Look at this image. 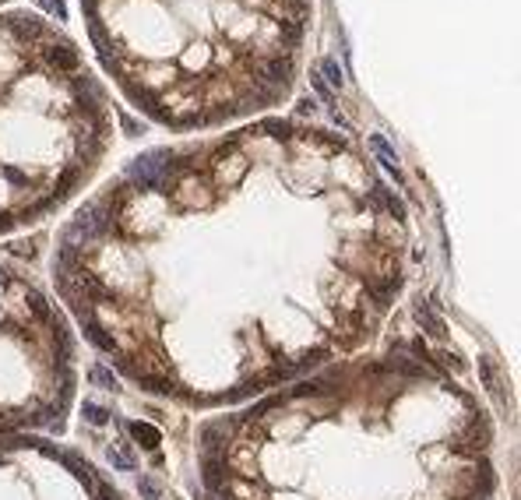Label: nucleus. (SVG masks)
I'll return each instance as SVG.
<instances>
[{
	"instance_id": "5",
	"label": "nucleus",
	"mask_w": 521,
	"mask_h": 500,
	"mask_svg": "<svg viewBox=\"0 0 521 500\" xmlns=\"http://www.w3.org/2000/svg\"><path fill=\"white\" fill-rule=\"evenodd\" d=\"M416 317H419V324H422L433 338H444V331H447V328H444V321H440V317H437L426 303H419V306H416Z\"/></svg>"
},
{
	"instance_id": "1",
	"label": "nucleus",
	"mask_w": 521,
	"mask_h": 500,
	"mask_svg": "<svg viewBox=\"0 0 521 500\" xmlns=\"http://www.w3.org/2000/svg\"><path fill=\"white\" fill-rule=\"evenodd\" d=\"M116 85L169 127L286 99L313 0H82Z\"/></svg>"
},
{
	"instance_id": "4",
	"label": "nucleus",
	"mask_w": 521,
	"mask_h": 500,
	"mask_svg": "<svg viewBox=\"0 0 521 500\" xmlns=\"http://www.w3.org/2000/svg\"><path fill=\"white\" fill-rule=\"evenodd\" d=\"M109 462H113V469H120V472H130V469L138 465V458H134V451H130L127 440H116V444L109 448Z\"/></svg>"
},
{
	"instance_id": "9",
	"label": "nucleus",
	"mask_w": 521,
	"mask_h": 500,
	"mask_svg": "<svg viewBox=\"0 0 521 500\" xmlns=\"http://www.w3.org/2000/svg\"><path fill=\"white\" fill-rule=\"evenodd\" d=\"M138 490H141V497H145V500H159V483H155V479H148V476H141Z\"/></svg>"
},
{
	"instance_id": "8",
	"label": "nucleus",
	"mask_w": 521,
	"mask_h": 500,
	"mask_svg": "<svg viewBox=\"0 0 521 500\" xmlns=\"http://www.w3.org/2000/svg\"><path fill=\"white\" fill-rule=\"evenodd\" d=\"M89 381H92V384H103V388H109V391L116 388V381H113V374L106 370L103 363H96V367H89Z\"/></svg>"
},
{
	"instance_id": "2",
	"label": "nucleus",
	"mask_w": 521,
	"mask_h": 500,
	"mask_svg": "<svg viewBox=\"0 0 521 500\" xmlns=\"http://www.w3.org/2000/svg\"><path fill=\"white\" fill-rule=\"evenodd\" d=\"M370 148H374V155H377V159H381V162H384V166H388V170L395 173V180H402V166H398V155L391 152V145H388V141H384L381 134H374V138H370Z\"/></svg>"
},
{
	"instance_id": "7",
	"label": "nucleus",
	"mask_w": 521,
	"mask_h": 500,
	"mask_svg": "<svg viewBox=\"0 0 521 500\" xmlns=\"http://www.w3.org/2000/svg\"><path fill=\"white\" fill-rule=\"evenodd\" d=\"M82 412H85V419H89L92 426H106V423H109V416H113L106 405H96V401H85V405H82Z\"/></svg>"
},
{
	"instance_id": "6",
	"label": "nucleus",
	"mask_w": 521,
	"mask_h": 500,
	"mask_svg": "<svg viewBox=\"0 0 521 500\" xmlns=\"http://www.w3.org/2000/svg\"><path fill=\"white\" fill-rule=\"evenodd\" d=\"M313 71H317V74H327V78H320V82H327L331 89H342V71H338L335 57H320V60L313 64Z\"/></svg>"
},
{
	"instance_id": "3",
	"label": "nucleus",
	"mask_w": 521,
	"mask_h": 500,
	"mask_svg": "<svg viewBox=\"0 0 521 500\" xmlns=\"http://www.w3.org/2000/svg\"><path fill=\"white\" fill-rule=\"evenodd\" d=\"M127 430H130L134 440H138L141 448H148V451H155V448L162 444V433H159L152 423H127Z\"/></svg>"
}]
</instances>
